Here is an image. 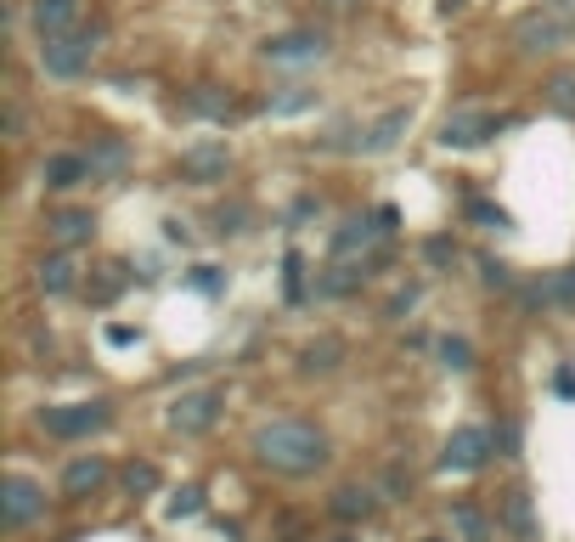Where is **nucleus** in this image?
<instances>
[{"instance_id": "nucleus-16", "label": "nucleus", "mask_w": 575, "mask_h": 542, "mask_svg": "<svg viewBox=\"0 0 575 542\" xmlns=\"http://www.w3.org/2000/svg\"><path fill=\"white\" fill-rule=\"evenodd\" d=\"M91 226H96V221L85 215V210H68V215L51 221V238H57V243H85V238H91Z\"/></svg>"}, {"instance_id": "nucleus-23", "label": "nucleus", "mask_w": 575, "mask_h": 542, "mask_svg": "<svg viewBox=\"0 0 575 542\" xmlns=\"http://www.w3.org/2000/svg\"><path fill=\"white\" fill-rule=\"evenodd\" d=\"M440 357H445V367H474V350H468V339H440Z\"/></svg>"}, {"instance_id": "nucleus-3", "label": "nucleus", "mask_w": 575, "mask_h": 542, "mask_svg": "<svg viewBox=\"0 0 575 542\" xmlns=\"http://www.w3.org/2000/svg\"><path fill=\"white\" fill-rule=\"evenodd\" d=\"M508 124V113H485V108H457L440 124V148H480L485 136H497Z\"/></svg>"}, {"instance_id": "nucleus-18", "label": "nucleus", "mask_w": 575, "mask_h": 542, "mask_svg": "<svg viewBox=\"0 0 575 542\" xmlns=\"http://www.w3.org/2000/svg\"><path fill=\"white\" fill-rule=\"evenodd\" d=\"M536 300H553V305H575V266L553 271V277L536 288Z\"/></svg>"}, {"instance_id": "nucleus-33", "label": "nucleus", "mask_w": 575, "mask_h": 542, "mask_svg": "<svg viewBox=\"0 0 575 542\" xmlns=\"http://www.w3.org/2000/svg\"><path fill=\"white\" fill-rule=\"evenodd\" d=\"M429 542H445V537H429Z\"/></svg>"}, {"instance_id": "nucleus-8", "label": "nucleus", "mask_w": 575, "mask_h": 542, "mask_svg": "<svg viewBox=\"0 0 575 542\" xmlns=\"http://www.w3.org/2000/svg\"><path fill=\"white\" fill-rule=\"evenodd\" d=\"M514 34H519L525 51H553V46H564L570 23H564V17H553V12H530V17H519Z\"/></svg>"}, {"instance_id": "nucleus-20", "label": "nucleus", "mask_w": 575, "mask_h": 542, "mask_svg": "<svg viewBox=\"0 0 575 542\" xmlns=\"http://www.w3.org/2000/svg\"><path fill=\"white\" fill-rule=\"evenodd\" d=\"M452 526H457V537H463V542H485V519H480V509L457 503V509H452Z\"/></svg>"}, {"instance_id": "nucleus-22", "label": "nucleus", "mask_w": 575, "mask_h": 542, "mask_svg": "<svg viewBox=\"0 0 575 542\" xmlns=\"http://www.w3.org/2000/svg\"><path fill=\"white\" fill-rule=\"evenodd\" d=\"M310 102H316V91H305V86H293L288 96H276V102H271V113H300V108H310Z\"/></svg>"}, {"instance_id": "nucleus-2", "label": "nucleus", "mask_w": 575, "mask_h": 542, "mask_svg": "<svg viewBox=\"0 0 575 542\" xmlns=\"http://www.w3.org/2000/svg\"><path fill=\"white\" fill-rule=\"evenodd\" d=\"M108 402H74V407H46L40 412V424L46 435H62V441H74V435H91V429H108Z\"/></svg>"}, {"instance_id": "nucleus-7", "label": "nucleus", "mask_w": 575, "mask_h": 542, "mask_svg": "<svg viewBox=\"0 0 575 542\" xmlns=\"http://www.w3.org/2000/svg\"><path fill=\"white\" fill-rule=\"evenodd\" d=\"M0 492H6V526H12V531L29 526V519L46 509V486L29 481V474H6V486H0Z\"/></svg>"}, {"instance_id": "nucleus-27", "label": "nucleus", "mask_w": 575, "mask_h": 542, "mask_svg": "<svg viewBox=\"0 0 575 542\" xmlns=\"http://www.w3.org/2000/svg\"><path fill=\"white\" fill-rule=\"evenodd\" d=\"M474 221H485V226H497V232H502V226H508V215H502V210H491V203H474Z\"/></svg>"}, {"instance_id": "nucleus-14", "label": "nucleus", "mask_w": 575, "mask_h": 542, "mask_svg": "<svg viewBox=\"0 0 575 542\" xmlns=\"http://www.w3.org/2000/svg\"><path fill=\"white\" fill-rule=\"evenodd\" d=\"M181 170H186V176H198V181L220 176V170H226V148H220V141H203V148H192V153L181 158Z\"/></svg>"}, {"instance_id": "nucleus-11", "label": "nucleus", "mask_w": 575, "mask_h": 542, "mask_svg": "<svg viewBox=\"0 0 575 542\" xmlns=\"http://www.w3.org/2000/svg\"><path fill=\"white\" fill-rule=\"evenodd\" d=\"M79 17V0H34V23L40 34H68Z\"/></svg>"}, {"instance_id": "nucleus-32", "label": "nucleus", "mask_w": 575, "mask_h": 542, "mask_svg": "<svg viewBox=\"0 0 575 542\" xmlns=\"http://www.w3.org/2000/svg\"><path fill=\"white\" fill-rule=\"evenodd\" d=\"M559 6H564V12H570V17H575V0H559Z\"/></svg>"}, {"instance_id": "nucleus-15", "label": "nucleus", "mask_w": 575, "mask_h": 542, "mask_svg": "<svg viewBox=\"0 0 575 542\" xmlns=\"http://www.w3.org/2000/svg\"><path fill=\"white\" fill-rule=\"evenodd\" d=\"M338 357H345V345H338V339H322V345H305V350H300V367H305V373H333Z\"/></svg>"}, {"instance_id": "nucleus-17", "label": "nucleus", "mask_w": 575, "mask_h": 542, "mask_svg": "<svg viewBox=\"0 0 575 542\" xmlns=\"http://www.w3.org/2000/svg\"><path fill=\"white\" fill-rule=\"evenodd\" d=\"M40 288H46V294H68V288H74V260L51 255L46 266H40Z\"/></svg>"}, {"instance_id": "nucleus-24", "label": "nucleus", "mask_w": 575, "mask_h": 542, "mask_svg": "<svg viewBox=\"0 0 575 542\" xmlns=\"http://www.w3.org/2000/svg\"><path fill=\"white\" fill-rule=\"evenodd\" d=\"M124 486H130V492H153L158 486V469L153 464H130V469H124Z\"/></svg>"}, {"instance_id": "nucleus-29", "label": "nucleus", "mask_w": 575, "mask_h": 542, "mask_svg": "<svg viewBox=\"0 0 575 542\" xmlns=\"http://www.w3.org/2000/svg\"><path fill=\"white\" fill-rule=\"evenodd\" d=\"M192 283H198V288H209V294H215V288H220V277H215V266H198V277H192Z\"/></svg>"}, {"instance_id": "nucleus-9", "label": "nucleus", "mask_w": 575, "mask_h": 542, "mask_svg": "<svg viewBox=\"0 0 575 542\" xmlns=\"http://www.w3.org/2000/svg\"><path fill=\"white\" fill-rule=\"evenodd\" d=\"M407 124H412V108H390V113H383L367 136L355 141V148H361V153H383V148H395V136L407 131Z\"/></svg>"}, {"instance_id": "nucleus-6", "label": "nucleus", "mask_w": 575, "mask_h": 542, "mask_svg": "<svg viewBox=\"0 0 575 542\" xmlns=\"http://www.w3.org/2000/svg\"><path fill=\"white\" fill-rule=\"evenodd\" d=\"M220 402H226L220 390H192V395H181V402L169 407V424H175L181 435H203L220 419Z\"/></svg>"}, {"instance_id": "nucleus-4", "label": "nucleus", "mask_w": 575, "mask_h": 542, "mask_svg": "<svg viewBox=\"0 0 575 542\" xmlns=\"http://www.w3.org/2000/svg\"><path fill=\"white\" fill-rule=\"evenodd\" d=\"M91 40L85 34H46V46H40V62H46V74H57V79H74V74H85L91 68Z\"/></svg>"}, {"instance_id": "nucleus-19", "label": "nucleus", "mask_w": 575, "mask_h": 542, "mask_svg": "<svg viewBox=\"0 0 575 542\" xmlns=\"http://www.w3.org/2000/svg\"><path fill=\"white\" fill-rule=\"evenodd\" d=\"M333 509L345 514V519H367V514H373V492H367V486H345V492L333 497Z\"/></svg>"}, {"instance_id": "nucleus-31", "label": "nucleus", "mask_w": 575, "mask_h": 542, "mask_svg": "<svg viewBox=\"0 0 575 542\" xmlns=\"http://www.w3.org/2000/svg\"><path fill=\"white\" fill-rule=\"evenodd\" d=\"M463 6V0H440V12H457Z\"/></svg>"}, {"instance_id": "nucleus-25", "label": "nucleus", "mask_w": 575, "mask_h": 542, "mask_svg": "<svg viewBox=\"0 0 575 542\" xmlns=\"http://www.w3.org/2000/svg\"><path fill=\"white\" fill-rule=\"evenodd\" d=\"M203 509V492H181V497H169V519H192V514H198Z\"/></svg>"}, {"instance_id": "nucleus-13", "label": "nucleus", "mask_w": 575, "mask_h": 542, "mask_svg": "<svg viewBox=\"0 0 575 542\" xmlns=\"http://www.w3.org/2000/svg\"><path fill=\"white\" fill-rule=\"evenodd\" d=\"M85 176H91V164H85L79 153H57V158H46V186H79Z\"/></svg>"}, {"instance_id": "nucleus-1", "label": "nucleus", "mask_w": 575, "mask_h": 542, "mask_svg": "<svg viewBox=\"0 0 575 542\" xmlns=\"http://www.w3.org/2000/svg\"><path fill=\"white\" fill-rule=\"evenodd\" d=\"M254 457L283 474H310L328 464V441H322V429H310L300 419H271L254 429Z\"/></svg>"}, {"instance_id": "nucleus-26", "label": "nucleus", "mask_w": 575, "mask_h": 542, "mask_svg": "<svg viewBox=\"0 0 575 542\" xmlns=\"http://www.w3.org/2000/svg\"><path fill=\"white\" fill-rule=\"evenodd\" d=\"M553 102H559V108H570V113H575V79H559V86H553Z\"/></svg>"}, {"instance_id": "nucleus-10", "label": "nucleus", "mask_w": 575, "mask_h": 542, "mask_svg": "<svg viewBox=\"0 0 575 542\" xmlns=\"http://www.w3.org/2000/svg\"><path fill=\"white\" fill-rule=\"evenodd\" d=\"M265 57L271 62H310V57H322V40L316 34H283V40H265Z\"/></svg>"}, {"instance_id": "nucleus-28", "label": "nucleus", "mask_w": 575, "mask_h": 542, "mask_svg": "<svg viewBox=\"0 0 575 542\" xmlns=\"http://www.w3.org/2000/svg\"><path fill=\"white\" fill-rule=\"evenodd\" d=\"M136 339H141V333H136V328H124V322L108 328V345H136Z\"/></svg>"}, {"instance_id": "nucleus-12", "label": "nucleus", "mask_w": 575, "mask_h": 542, "mask_svg": "<svg viewBox=\"0 0 575 542\" xmlns=\"http://www.w3.org/2000/svg\"><path fill=\"white\" fill-rule=\"evenodd\" d=\"M102 481H108V464H102V457H79V464H68V474H62V492L85 497V492H96Z\"/></svg>"}, {"instance_id": "nucleus-21", "label": "nucleus", "mask_w": 575, "mask_h": 542, "mask_svg": "<svg viewBox=\"0 0 575 542\" xmlns=\"http://www.w3.org/2000/svg\"><path fill=\"white\" fill-rule=\"evenodd\" d=\"M502 514H508V526H514L519 537L536 531V519H530V497H525V492H508V509H502Z\"/></svg>"}, {"instance_id": "nucleus-30", "label": "nucleus", "mask_w": 575, "mask_h": 542, "mask_svg": "<svg viewBox=\"0 0 575 542\" xmlns=\"http://www.w3.org/2000/svg\"><path fill=\"white\" fill-rule=\"evenodd\" d=\"M485 283H491V288H502V283H508V266H497V260H485Z\"/></svg>"}, {"instance_id": "nucleus-5", "label": "nucleus", "mask_w": 575, "mask_h": 542, "mask_svg": "<svg viewBox=\"0 0 575 542\" xmlns=\"http://www.w3.org/2000/svg\"><path fill=\"white\" fill-rule=\"evenodd\" d=\"M491 447H497V435H491V429L468 424V429H457L452 441H445V452H440V469H452V474H468V469H480L485 457H491Z\"/></svg>"}]
</instances>
